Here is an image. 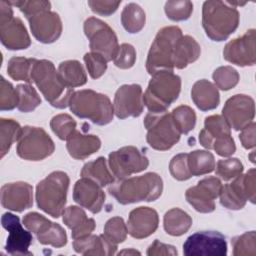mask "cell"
<instances>
[{
    "instance_id": "1",
    "label": "cell",
    "mask_w": 256,
    "mask_h": 256,
    "mask_svg": "<svg viewBox=\"0 0 256 256\" xmlns=\"http://www.w3.org/2000/svg\"><path fill=\"white\" fill-rule=\"evenodd\" d=\"M162 191V178L154 172L122 179L108 188L109 194L123 205L140 201H155L160 197Z\"/></svg>"
},
{
    "instance_id": "2",
    "label": "cell",
    "mask_w": 256,
    "mask_h": 256,
    "mask_svg": "<svg viewBox=\"0 0 256 256\" xmlns=\"http://www.w3.org/2000/svg\"><path fill=\"white\" fill-rule=\"evenodd\" d=\"M31 81L53 107L64 109L69 106L74 90L64 83L51 61L36 59L31 71Z\"/></svg>"
},
{
    "instance_id": "3",
    "label": "cell",
    "mask_w": 256,
    "mask_h": 256,
    "mask_svg": "<svg viewBox=\"0 0 256 256\" xmlns=\"http://www.w3.org/2000/svg\"><path fill=\"white\" fill-rule=\"evenodd\" d=\"M239 12L234 6L218 0L203 3L202 25L206 35L213 41L226 40L239 25Z\"/></svg>"
},
{
    "instance_id": "4",
    "label": "cell",
    "mask_w": 256,
    "mask_h": 256,
    "mask_svg": "<svg viewBox=\"0 0 256 256\" xmlns=\"http://www.w3.org/2000/svg\"><path fill=\"white\" fill-rule=\"evenodd\" d=\"M181 91V78L173 71H158L151 75L143 95V103L153 113L166 112Z\"/></svg>"
},
{
    "instance_id": "5",
    "label": "cell",
    "mask_w": 256,
    "mask_h": 256,
    "mask_svg": "<svg viewBox=\"0 0 256 256\" xmlns=\"http://www.w3.org/2000/svg\"><path fill=\"white\" fill-rule=\"evenodd\" d=\"M69 108L79 118L88 119L97 125H106L113 120L114 109L108 96L91 89L74 91Z\"/></svg>"
},
{
    "instance_id": "6",
    "label": "cell",
    "mask_w": 256,
    "mask_h": 256,
    "mask_svg": "<svg viewBox=\"0 0 256 256\" xmlns=\"http://www.w3.org/2000/svg\"><path fill=\"white\" fill-rule=\"evenodd\" d=\"M69 177L63 171H54L36 187L37 206L54 218L62 215L67 198Z\"/></svg>"
},
{
    "instance_id": "7",
    "label": "cell",
    "mask_w": 256,
    "mask_h": 256,
    "mask_svg": "<svg viewBox=\"0 0 256 256\" xmlns=\"http://www.w3.org/2000/svg\"><path fill=\"white\" fill-rule=\"evenodd\" d=\"M182 35L177 26L163 27L157 32L146 60V69L150 75L158 71H173L175 43Z\"/></svg>"
},
{
    "instance_id": "8",
    "label": "cell",
    "mask_w": 256,
    "mask_h": 256,
    "mask_svg": "<svg viewBox=\"0 0 256 256\" xmlns=\"http://www.w3.org/2000/svg\"><path fill=\"white\" fill-rule=\"evenodd\" d=\"M144 125L147 129L146 140L155 150H168L180 139L181 132L178 129L171 113L149 112L145 116Z\"/></svg>"
},
{
    "instance_id": "9",
    "label": "cell",
    "mask_w": 256,
    "mask_h": 256,
    "mask_svg": "<svg viewBox=\"0 0 256 256\" xmlns=\"http://www.w3.org/2000/svg\"><path fill=\"white\" fill-rule=\"evenodd\" d=\"M54 150V142L44 129L34 126L22 127L16 147L20 158L40 161L50 156Z\"/></svg>"
},
{
    "instance_id": "10",
    "label": "cell",
    "mask_w": 256,
    "mask_h": 256,
    "mask_svg": "<svg viewBox=\"0 0 256 256\" xmlns=\"http://www.w3.org/2000/svg\"><path fill=\"white\" fill-rule=\"evenodd\" d=\"M256 174L255 169L251 168L245 174H240L231 183L222 185L219 198L220 203L227 209H242L247 200L255 203L256 194Z\"/></svg>"
},
{
    "instance_id": "11",
    "label": "cell",
    "mask_w": 256,
    "mask_h": 256,
    "mask_svg": "<svg viewBox=\"0 0 256 256\" xmlns=\"http://www.w3.org/2000/svg\"><path fill=\"white\" fill-rule=\"evenodd\" d=\"M84 33L89 40L91 52L100 54L107 62L114 59L119 48L118 39L107 23L96 17H89L84 22Z\"/></svg>"
},
{
    "instance_id": "12",
    "label": "cell",
    "mask_w": 256,
    "mask_h": 256,
    "mask_svg": "<svg viewBox=\"0 0 256 256\" xmlns=\"http://www.w3.org/2000/svg\"><path fill=\"white\" fill-rule=\"evenodd\" d=\"M108 164L112 174L119 180L132 174L144 171L148 165V158L134 146H125L109 154Z\"/></svg>"
},
{
    "instance_id": "13",
    "label": "cell",
    "mask_w": 256,
    "mask_h": 256,
    "mask_svg": "<svg viewBox=\"0 0 256 256\" xmlns=\"http://www.w3.org/2000/svg\"><path fill=\"white\" fill-rule=\"evenodd\" d=\"M183 253L186 256H225L226 239L216 231L196 232L184 242Z\"/></svg>"
},
{
    "instance_id": "14",
    "label": "cell",
    "mask_w": 256,
    "mask_h": 256,
    "mask_svg": "<svg viewBox=\"0 0 256 256\" xmlns=\"http://www.w3.org/2000/svg\"><path fill=\"white\" fill-rule=\"evenodd\" d=\"M222 183L217 177H207L187 189L185 198L198 212L210 213L215 210V199L219 197Z\"/></svg>"
},
{
    "instance_id": "15",
    "label": "cell",
    "mask_w": 256,
    "mask_h": 256,
    "mask_svg": "<svg viewBox=\"0 0 256 256\" xmlns=\"http://www.w3.org/2000/svg\"><path fill=\"white\" fill-rule=\"evenodd\" d=\"M222 116L234 130H242L255 116V104L253 98L245 94H237L229 98L223 109Z\"/></svg>"
},
{
    "instance_id": "16",
    "label": "cell",
    "mask_w": 256,
    "mask_h": 256,
    "mask_svg": "<svg viewBox=\"0 0 256 256\" xmlns=\"http://www.w3.org/2000/svg\"><path fill=\"white\" fill-rule=\"evenodd\" d=\"M144 108L142 88L138 84H125L118 88L113 101L114 114L119 119L138 117Z\"/></svg>"
},
{
    "instance_id": "17",
    "label": "cell",
    "mask_w": 256,
    "mask_h": 256,
    "mask_svg": "<svg viewBox=\"0 0 256 256\" xmlns=\"http://www.w3.org/2000/svg\"><path fill=\"white\" fill-rule=\"evenodd\" d=\"M1 224L8 231L5 250L11 255H32L29 251L33 240L32 234L22 227L19 217L6 212L1 217Z\"/></svg>"
},
{
    "instance_id": "18",
    "label": "cell",
    "mask_w": 256,
    "mask_h": 256,
    "mask_svg": "<svg viewBox=\"0 0 256 256\" xmlns=\"http://www.w3.org/2000/svg\"><path fill=\"white\" fill-rule=\"evenodd\" d=\"M255 29L248 30L241 37L229 41L223 50L224 59L238 66H253L256 62Z\"/></svg>"
},
{
    "instance_id": "19",
    "label": "cell",
    "mask_w": 256,
    "mask_h": 256,
    "mask_svg": "<svg viewBox=\"0 0 256 256\" xmlns=\"http://www.w3.org/2000/svg\"><path fill=\"white\" fill-rule=\"evenodd\" d=\"M27 19L33 36L39 42L49 44L55 42L60 37L62 22L56 12L51 10L43 11Z\"/></svg>"
},
{
    "instance_id": "20",
    "label": "cell",
    "mask_w": 256,
    "mask_h": 256,
    "mask_svg": "<svg viewBox=\"0 0 256 256\" xmlns=\"http://www.w3.org/2000/svg\"><path fill=\"white\" fill-rule=\"evenodd\" d=\"M1 204L4 208L22 212L33 205V187L22 181L7 183L1 187Z\"/></svg>"
},
{
    "instance_id": "21",
    "label": "cell",
    "mask_w": 256,
    "mask_h": 256,
    "mask_svg": "<svg viewBox=\"0 0 256 256\" xmlns=\"http://www.w3.org/2000/svg\"><path fill=\"white\" fill-rule=\"evenodd\" d=\"M73 199L77 204L95 214L103 207L105 193L99 184L89 178L81 177L74 185Z\"/></svg>"
},
{
    "instance_id": "22",
    "label": "cell",
    "mask_w": 256,
    "mask_h": 256,
    "mask_svg": "<svg viewBox=\"0 0 256 256\" xmlns=\"http://www.w3.org/2000/svg\"><path fill=\"white\" fill-rule=\"evenodd\" d=\"M159 224L158 213L150 207H138L132 210L127 221L128 233L136 239H142L153 234Z\"/></svg>"
},
{
    "instance_id": "23",
    "label": "cell",
    "mask_w": 256,
    "mask_h": 256,
    "mask_svg": "<svg viewBox=\"0 0 256 256\" xmlns=\"http://www.w3.org/2000/svg\"><path fill=\"white\" fill-rule=\"evenodd\" d=\"M1 43L9 50H21L30 46L31 40L21 19L13 17L4 23H0Z\"/></svg>"
},
{
    "instance_id": "24",
    "label": "cell",
    "mask_w": 256,
    "mask_h": 256,
    "mask_svg": "<svg viewBox=\"0 0 256 256\" xmlns=\"http://www.w3.org/2000/svg\"><path fill=\"white\" fill-rule=\"evenodd\" d=\"M73 248L75 252L82 255L111 256L116 253L117 244L110 241L104 234L93 235L74 239Z\"/></svg>"
},
{
    "instance_id": "25",
    "label": "cell",
    "mask_w": 256,
    "mask_h": 256,
    "mask_svg": "<svg viewBox=\"0 0 256 256\" xmlns=\"http://www.w3.org/2000/svg\"><path fill=\"white\" fill-rule=\"evenodd\" d=\"M64 224L71 230L73 239H79L92 234L96 227L95 221L88 218L85 211L78 206H69L62 213Z\"/></svg>"
},
{
    "instance_id": "26",
    "label": "cell",
    "mask_w": 256,
    "mask_h": 256,
    "mask_svg": "<svg viewBox=\"0 0 256 256\" xmlns=\"http://www.w3.org/2000/svg\"><path fill=\"white\" fill-rule=\"evenodd\" d=\"M66 141V147L69 155L78 160L86 159L101 147V141L98 136L82 134L77 130H75Z\"/></svg>"
},
{
    "instance_id": "27",
    "label": "cell",
    "mask_w": 256,
    "mask_h": 256,
    "mask_svg": "<svg viewBox=\"0 0 256 256\" xmlns=\"http://www.w3.org/2000/svg\"><path fill=\"white\" fill-rule=\"evenodd\" d=\"M191 98L194 104L202 111L215 109L220 102L217 87L206 79L198 80L191 90Z\"/></svg>"
},
{
    "instance_id": "28",
    "label": "cell",
    "mask_w": 256,
    "mask_h": 256,
    "mask_svg": "<svg viewBox=\"0 0 256 256\" xmlns=\"http://www.w3.org/2000/svg\"><path fill=\"white\" fill-rule=\"evenodd\" d=\"M201 53L198 42L190 35H182L175 43L173 66L177 69H183L189 64L195 62Z\"/></svg>"
},
{
    "instance_id": "29",
    "label": "cell",
    "mask_w": 256,
    "mask_h": 256,
    "mask_svg": "<svg viewBox=\"0 0 256 256\" xmlns=\"http://www.w3.org/2000/svg\"><path fill=\"white\" fill-rule=\"evenodd\" d=\"M163 225L166 233L169 235L181 236L190 229L192 218L185 211L179 208H172L165 213Z\"/></svg>"
},
{
    "instance_id": "30",
    "label": "cell",
    "mask_w": 256,
    "mask_h": 256,
    "mask_svg": "<svg viewBox=\"0 0 256 256\" xmlns=\"http://www.w3.org/2000/svg\"><path fill=\"white\" fill-rule=\"evenodd\" d=\"M81 177L89 178L101 187L114 183V175L110 172L104 157H99L94 161L87 162L81 170Z\"/></svg>"
},
{
    "instance_id": "31",
    "label": "cell",
    "mask_w": 256,
    "mask_h": 256,
    "mask_svg": "<svg viewBox=\"0 0 256 256\" xmlns=\"http://www.w3.org/2000/svg\"><path fill=\"white\" fill-rule=\"evenodd\" d=\"M58 73L64 83L71 87H80L86 84L87 75L82 64L77 60H66L59 64Z\"/></svg>"
},
{
    "instance_id": "32",
    "label": "cell",
    "mask_w": 256,
    "mask_h": 256,
    "mask_svg": "<svg viewBox=\"0 0 256 256\" xmlns=\"http://www.w3.org/2000/svg\"><path fill=\"white\" fill-rule=\"evenodd\" d=\"M188 168L192 176L211 173L215 169L214 155L207 150H195L188 153Z\"/></svg>"
},
{
    "instance_id": "33",
    "label": "cell",
    "mask_w": 256,
    "mask_h": 256,
    "mask_svg": "<svg viewBox=\"0 0 256 256\" xmlns=\"http://www.w3.org/2000/svg\"><path fill=\"white\" fill-rule=\"evenodd\" d=\"M146 22L144 10L136 3L127 4L121 13V23L129 33H138L143 29Z\"/></svg>"
},
{
    "instance_id": "34",
    "label": "cell",
    "mask_w": 256,
    "mask_h": 256,
    "mask_svg": "<svg viewBox=\"0 0 256 256\" xmlns=\"http://www.w3.org/2000/svg\"><path fill=\"white\" fill-rule=\"evenodd\" d=\"M22 127L13 119H0V144L1 158H3L10 150L11 145L18 140Z\"/></svg>"
},
{
    "instance_id": "35",
    "label": "cell",
    "mask_w": 256,
    "mask_h": 256,
    "mask_svg": "<svg viewBox=\"0 0 256 256\" xmlns=\"http://www.w3.org/2000/svg\"><path fill=\"white\" fill-rule=\"evenodd\" d=\"M36 59L25 58V57H12L8 61L7 73L8 75L16 81L32 82L31 81V71L33 64Z\"/></svg>"
},
{
    "instance_id": "36",
    "label": "cell",
    "mask_w": 256,
    "mask_h": 256,
    "mask_svg": "<svg viewBox=\"0 0 256 256\" xmlns=\"http://www.w3.org/2000/svg\"><path fill=\"white\" fill-rule=\"evenodd\" d=\"M18 94L19 111L27 113L36 109L41 104V98L35 88L29 84H19L16 87Z\"/></svg>"
},
{
    "instance_id": "37",
    "label": "cell",
    "mask_w": 256,
    "mask_h": 256,
    "mask_svg": "<svg viewBox=\"0 0 256 256\" xmlns=\"http://www.w3.org/2000/svg\"><path fill=\"white\" fill-rule=\"evenodd\" d=\"M171 115L181 134H188L196 124L195 111L186 105H180L173 109Z\"/></svg>"
},
{
    "instance_id": "38",
    "label": "cell",
    "mask_w": 256,
    "mask_h": 256,
    "mask_svg": "<svg viewBox=\"0 0 256 256\" xmlns=\"http://www.w3.org/2000/svg\"><path fill=\"white\" fill-rule=\"evenodd\" d=\"M234 256H253L256 254L255 231L245 232L232 239Z\"/></svg>"
},
{
    "instance_id": "39",
    "label": "cell",
    "mask_w": 256,
    "mask_h": 256,
    "mask_svg": "<svg viewBox=\"0 0 256 256\" xmlns=\"http://www.w3.org/2000/svg\"><path fill=\"white\" fill-rule=\"evenodd\" d=\"M76 121L65 113L54 116L50 121L52 131L61 140H67L76 130Z\"/></svg>"
},
{
    "instance_id": "40",
    "label": "cell",
    "mask_w": 256,
    "mask_h": 256,
    "mask_svg": "<svg viewBox=\"0 0 256 256\" xmlns=\"http://www.w3.org/2000/svg\"><path fill=\"white\" fill-rule=\"evenodd\" d=\"M212 77L216 87L224 91L235 87L239 81V74L237 70L231 66L218 67L213 72Z\"/></svg>"
},
{
    "instance_id": "41",
    "label": "cell",
    "mask_w": 256,
    "mask_h": 256,
    "mask_svg": "<svg viewBox=\"0 0 256 256\" xmlns=\"http://www.w3.org/2000/svg\"><path fill=\"white\" fill-rule=\"evenodd\" d=\"M38 241L43 245H51L55 248H61L67 243V234L63 227L52 222L47 231L36 236Z\"/></svg>"
},
{
    "instance_id": "42",
    "label": "cell",
    "mask_w": 256,
    "mask_h": 256,
    "mask_svg": "<svg viewBox=\"0 0 256 256\" xmlns=\"http://www.w3.org/2000/svg\"><path fill=\"white\" fill-rule=\"evenodd\" d=\"M203 129L211 137L212 141L219 137L231 135V128L222 115H211L206 117Z\"/></svg>"
},
{
    "instance_id": "43",
    "label": "cell",
    "mask_w": 256,
    "mask_h": 256,
    "mask_svg": "<svg viewBox=\"0 0 256 256\" xmlns=\"http://www.w3.org/2000/svg\"><path fill=\"white\" fill-rule=\"evenodd\" d=\"M216 175L224 181L236 178L243 172V164L237 158L221 159L215 165Z\"/></svg>"
},
{
    "instance_id": "44",
    "label": "cell",
    "mask_w": 256,
    "mask_h": 256,
    "mask_svg": "<svg viewBox=\"0 0 256 256\" xmlns=\"http://www.w3.org/2000/svg\"><path fill=\"white\" fill-rule=\"evenodd\" d=\"M165 13L173 21H183L190 17L193 11V3L188 0L167 1L165 3Z\"/></svg>"
},
{
    "instance_id": "45",
    "label": "cell",
    "mask_w": 256,
    "mask_h": 256,
    "mask_svg": "<svg viewBox=\"0 0 256 256\" xmlns=\"http://www.w3.org/2000/svg\"><path fill=\"white\" fill-rule=\"evenodd\" d=\"M103 234L115 244L122 243L128 234L127 225L121 217H112L105 223Z\"/></svg>"
},
{
    "instance_id": "46",
    "label": "cell",
    "mask_w": 256,
    "mask_h": 256,
    "mask_svg": "<svg viewBox=\"0 0 256 256\" xmlns=\"http://www.w3.org/2000/svg\"><path fill=\"white\" fill-rule=\"evenodd\" d=\"M18 105V94L16 88L12 86L3 76L0 79V110H12Z\"/></svg>"
},
{
    "instance_id": "47",
    "label": "cell",
    "mask_w": 256,
    "mask_h": 256,
    "mask_svg": "<svg viewBox=\"0 0 256 256\" xmlns=\"http://www.w3.org/2000/svg\"><path fill=\"white\" fill-rule=\"evenodd\" d=\"M188 153H180L175 155L169 164V170L171 175L174 179L178 181L188 180L192 177L189 168H188V161H187Z\"/></svg>"
},
{
    "instance_id": "48",
    "label": "cell",
    "mask_w": 256,
    "mask_h": 256,
    "mask_svg": "<svg viewBox=\"0 0 256 256\" xmlns=\"http://www.w3.org/2000/svg\"><path fill=\"white\" fill-rule=\"evenodd\" d=\"M83 59L91 78L98 79L105 73L107 69V60L100 54L89 52L84 55Z\"/></svg>"
},
{
    "instance_id": "49",
    "label": "cell",
    "mask_w": 256,
    "mask_h": 256,
    "mask_svg": "<svg viewBox=\"0 0 256 256\" xmlns=\"http://www.w3.org/2000/svg\"><path fill=\"white\" fill-rule=\"evenodd\" d=\"M24 226L36 236L49 229L52 222L37 212H29L23 217Z\"/></svg>"
},
{
    "instance_id": "50",
    "label": "cell",
    "mask_w": 256,
    "mask_h": 256,
    "mask_svg": "<svg viewBox=\"0 0 256 256\" xmlns=\"http://www.w3.org/2000/svg\"><path fill=\"white\" fill-rule=\"evenodd\" d=\"M135 61H136V50L129 43L121 44L113 59L115 66L121 69L131 68L135 64Z\"/></svg>"
},
{
    "instance_id": "51",
    "label": "cell",
    "mask_w": 256,
    "mask_h": 256,
    "mask_svg": "<svg viewBox=\"0 0 256 256\" xmlns=\"http://www.w3.org/2000/svg\"><path fill=\"white\" fill-rule=\"evenodd\" d=\"M12 6H17L20 11L29 18L37 13L48 11L51 8V3L44 0H31V1H9Z\"/></svg>"
},
{
    "instance_id": "52",
    "label": "cell",
    "mask_w": 256,
    "mask_h": 256,
    "mask_svg": "<svg viewBox=\"0 0 256 256\" xmlns=\"http://www.w3.org/2000/svg\"><path fill=\"white\" fill-rule=\"evenodd\" d=\"M212 149H214L216 153L222 157H229L234 154L236 146L232 136L228 135L215 139L212 144Z\"/></svg>"
},
{
    "instance_id": "53",
    "label": "cell",
    "mask_w": 256,
    "mask_h": 256,
    "mask_svg": "<svg viewBox=\"0 0 256 256\" xmlns=\"http://www.w3.org/2000/svg\"><path fill=\"white\" fill-rule=\"evenodd\" d=\"M121 4V1H98V0H89L88 5L91 8V10L102 16H109L113 14Z\"/></svg>"
},
{
    "instance_id": "54",
    "label": "cell",
    "mask_w": 256,
    "mask_h": 256,
    "mask_svg": "<svg viewBox=\"0 0 256 256\" xmlns=\"http://www.w3.org/2000/svg\"><path fill=\"white\" fill-rule=\"evenodd\" d=\"M177 250L174 246L165 244L160 242L159 240H155L148 248L147 255L149 256H158V255H171L175 256L177 255Z\"/></svg>"
},
{
    "instance_id": "55",
    "label": "cell",
    "mask_w": 256,
    "mask_h": 256,
    "mask_svg": "<svg viewBox=\"0 0 256 256\" xmlns=\"http://www.w3.org/2000/svg\"><path fill=\"white\" fill-rule=\"evenodd\" d=\"M255 122H251L245 128L241 130L239 139L242 143V146L246 149H251L255 147Z\"/></svg>"
},
{
    "instance_id": "56",
    "label": "cell",
    "mask_w": 256,
    "mask_h": 256,
    "mask_svg": "<svg viewBox=\"0 0 256 256\" xmlns=\"http://www.w3.org/2000/svg\"><path fill=\"white\" fill-rule=\"evenodd\" d=\"M12 5L9 1H0V23H4L13 18Z\"/></svg>"
},
{
    "instance_id": "57",
    "label": "cell",
    "mask_w": 256,
    "mask_h": 256,
    "mask_svg": "<svg viewBox=\"0 0 256 256\" xmlns=\"http://www.w3.org/2000/svg\"><path fill=\"white\" fill-rule=\"evenodd\" d=\"M118 254H119V255H136V254L140 255V252H139V251H136V250H134V249H129V250H123V251L119 252Z\"/></svg>"
}]
</instances>
